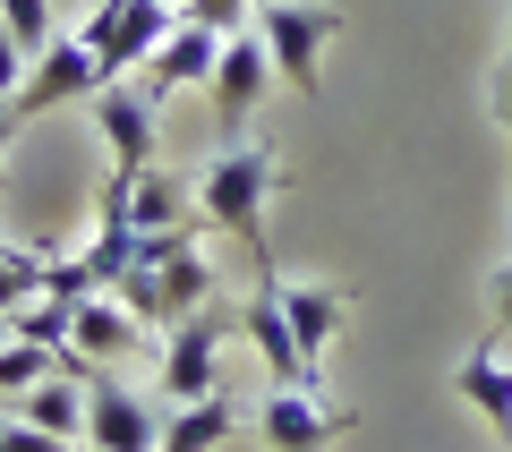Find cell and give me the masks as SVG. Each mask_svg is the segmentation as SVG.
Returning <instances> with one entry per match:
<instances>
[{
  "mask_svg": "<svg viewBox=\"0 0 512 452\" xmlns=\"http://www.w3.org/2000/svg\"><path fill=\"white\" fill-rule=\"evenodd\" d=\"M137 342H146V325L128 316L120 290H94V299H77V308H69V350H77L86 367H120V359H137Z\"/></svg>",
  "mask_w": 512,
  "mask_h": 452,
  "instance_id": "10",
  "label": "cell"
},
{
  "mask_svg": "<svg viewBox=\"0 0 512 452\" xmlns=\"http://www.w3.org/2000/svg\"><path fill=\"white\" fill-rule=\"evenodd\" d=\"M350 427H359V410H342L325 384H274V393H265V410H256L265 452H333Z\"/></svg>",
  "mask_w": 512,
  "mask_h": 452,
  "instance_id": "4",
  "label": "cell"
},
{
  "mask_svg": "<svg viewBox=\"0 0 512 452\" xmlns=\"http://www.w3.org/2000/svg\"><path fill=\"white\" fill-rule=\"evenodd\" d=\"M239 435V401L231 393H205V401H171L163 410V444L154 452H214Z\"/></svg>",
  "mask_w": 512,
  "mask_h": 452,
  "instance_id": "15",
  "label": "cell"
},
{
  "mask_svg": "<svg viewBox=\"0 0 512 452\" xmlns=\"http://www.w3.org/2000/svg\"><path fill=\"white\" fill-rule=\"evenodd\" d=\"M239 333L256 342V359L274 367V384H316V367H308V350H299V333H291V316L274 308V290L256 282V299L239 308Z\"/></svg>",
  "mask_w": 512,
  "mask_h": 452,
  "instance_id": "13",
  "label": "cell"
},
{
  "mask_svg": "<svg viewBox=\"0 0 512 452\" xmlns=\"http://www.w3.org/2000/svg\"><path fill=\"white\" fill-rule=\"evenodd\" d=\"M154 94L137 86V77H111L103 94H94V128H103L111 145V180H137V171H154Z\"/></svg>",
  "mask_w": 512,
  "mask_h": 452,
  "instance_id": "9",
  "label": "cell"
},
{
  "mask_svg": "<svg viewBox=\"0 0 512 452\" xmlns=\"http://www.w3.org/2000/svg\"><path fill=\"white\" fill-rule=\"evenodd\" d=\"M0 35H9L26 60H35L43 43L60 35V9H52V0H0Z\"/></svg>",
  "mask_w": 512,
  "mask_h": 452,
  "instance_id": "18",
  "label": "cell"
},
{
  "mask_svg": "<svg viewBox=\"0 0 512 452\" xmlns=\"http://www.w3.org/2000/svg\"><path fill=\"white\" fill-rule=\"evenodd\" d=\"M26 299H43V256L35 248H9V256H0V316H18Z\"/></svg>",
  "mask_w": 512,
  "mask_h": 452,
  "instance_id": "19",
  "label": "cell"
},
{
  "mask_svg": "<svg viewBox=\"0 0 512 452\" xmlns=\"http://www.w3.org/2000/svg\"><path fill=\"white\" fill-rule=\"evenodd\" d=\"M282 180H291L282 154H274V145H256V137H222L214 154H205V171H197V214L248 256L256 282H274V256H265V205L282 197Z\"/></svg>",
  "mask_w": 512,
  "mask_h": 452,
  "instance_id": "1",
  "label": "cell"
},
{
  "mask_svg": "<svg viewBox=\"0 0 512 452\" xmlns=\"http://www.w3.org/2000/svg\"><path fill=\"white\" fill-rule=\"evenodd\" d=\"M9 333H18V342H43V350H69V308H60V299H26V308L9 316Z\"/></svg>",
  "mask_w": 512,
  "mask_h": 452,
  "instance_id": "20",
  "label": "cell"
},
{
  "mask_svg": "<svg viewBox=\"0 0 512 452\" xmlns=\"http://www.w3.org/2000/svg\"><path fill=\"white\" fill-rule=\"evenodd\" d=\"M256 35L274 52V77H291L299 94L325 86V43L342 35V9L333 0H256Z\"/></svg>",
  "mask_w": 512,
  "mask_h": 452,
  "instance_id": "2",
  "label": "cell"
},
{
  "mask_svg": "<svg viewBox=\"0 0 512 452\" xmlns=\"http://www.w3.org/2000/svg\"><path fill=\"white\" fill-rule=\"evenodd\" d=\"M0 256H9V239H0Z\"/></svg>",
  "mask_w": 512,
  "mask_h": 452,
  "instance_id": "28",
  "label": "cell"
},
{
  "mask_svg": "<svg viewBox=\"0 0 512 452\" xmlns=\"http://www.w3.org/2000/svg\"><path fill=\"white\" fill-rule=\"evenodd\" d=\"M214 60H222V35L214 26H171L163 35V52L146 60V69H137V86L154 94V103H163V94H180V86H214Z\"/></svg>",
  "mask_w": 512,
  "mask_h": 452,
  "instance_id": "12",
  "label": "cell"
},
{
  "mask_svg": "<svg viewBox=\"0 0 512 452\" xmlns=\"http://www.w3.org/2000/svg\"><path fill=\"white\" fill-rule=\"evenodd\" d=\"M495 333H512V265L495 273Z\"/></svg>",
  "mask_w": 512,
  "mask_h": 452,
  "instance_id": "24",
  "label": "cell"
},
{
  "mask_svg": "<svg viewBox=\"0 0 512 452\" xmlns=\"http://www.w3.org/2000/svg\"><path fill=\"white\" fill-rule=\"evenodd\" d=\"M265 86H274V52H265V35L256 26H239V35H222V60H214V128L222 137H248V111L265 103Z\"/></svg>",
  "mask_w": 512,
  "mask_h": 452,
  "instance_id": "7",
  "label": "cell"
},
{
  "mask_svg": "<svg viewBox=\"0 0 512 452\" xmlns=\"http://www.w3.org/2000/svg\"><path fill=\"white\" fill-rule=\"evenodd\" d=\"M453 393L470 401L478 427L504 435V452H512V359H504V350H478V359H461V367H453Z\"/></svg>",
  "mask_w": 512,
  "mask_h": 452,
  "instance_id": "14",
  "label": "cell"
},
{
  "mask_svg": "<svg viewBox=\"0 0 512 452\" xmlns=\"http://www.w3.org/2000/svg\"><path fill=\"white\" fill-rule=\"evenodd\" d=\"M154 444H163V410L137 384L94 376L86 384V452H154Z\"/></svg>",
  "mask_w": 512,
  "mask_h": 452,
  "instance_id": "8",
  "label": "cell"
},
{
  "mask_svg": "<svg viewBox=\"0 0 512 452\" xmlns=\"http://www.w3.org/2000/svg\"><path fill=\"white\" fill-rule=\"evenodd\" d=\"M495 120L512 128V60H504V69H495Z\"/></svg>",
  "mask_w": 512,
  "mask_h": 452,
  "instance_id": "25",
  "label": "cell"
},
{
  "mask_svg": "<svg viewBox=\"0 0 512 452\" xmlns=\"http://www.w3.org/2000/svg\"><path fill=\"white\" fill-rule=\"evenodd\" d=\"M103 86H111V69L94 60V43H77V35H52L35 60H26L18 120H43V111H69V103H94Z\"/></svg>",
  "mask_w": 512,
  "mask_h": 452,
  "instance_id": "5",
  "label": "cell"
},
{
  "mask_svg": "<svg viewBox=\"0 0 512 452\" xmlns=\"http://www.w3.org/2000/svg\"><path fill=\"white\" fill-rule=\"evenodd\" d=\"M239 333V316L222 308H197L163 333V401H205L222 393V342Z\"/></svg>",
  "mask_w": 512,
  "mask_h": 452,
  "instance_id": "6",
  "label": "cell"
},
{
  "mask_svg": "<svg viewBox=\"0 0 512 452\" xmlns=\"http://www.w3.org/2000/svg\"><path fill=\"white\" fill-rule=\"evenodd\" d=\"M274 308L291 316V333H299V350H308V367L325 376V342L342 333V316H350V290L342 282H291V273H274Z\"/></svg>",
  "mask_w": 512,
  "mask_h": 452,
  "instance_id": "11",
  "label": "cell"
},
{
  "mask_svg": "<svg viewBox=\"0 0 512 452\" xmlns=\"http://www.w3.org/2000/svg\"><path fill=\"white\" fill-rule=\"evenodd\" d=\"M171 9H180V0H171Z\"/></svg>",
  "mask_w": 512,
  "mask_h": 452,
  "instance_id": "29",
  "label": "cell"
},
{
  "mask_svg": "<svg viewBox=\"0 0 512 452\" xmlns=\"http://www.w3.org/2000/svg\"><path fill=\"white\" fill-rule=\"evenodd\" d=\"M0 342H9V316H0Z\"/></svg>",
  "mask_w": 512,
  "mask_h": 452,
  "instance_id": "27",
  "label": "cell"
},
{
  "mask_svg": "<svg viewBox=\"0 0 512 452\" xmlns=\"http://www.w3.org/2000/svg\"><path fill=\"white\" fill-rule=\"evenodd\" d=\"M128 222H137V231H180V222H205V214H197V188L188 180L137 171V180H128Z\"/></svg>",
  "mask_w": 512,
  "mask_h": 452,
  "instance_id": "16",
  "label": "cell"
},
{
  "mask_svg": "<svg viewBox=\"0 0 512 452\" xmlns=\"http://www.w3.org/2000/svg\"><path fill=\"white\" fill-rule=\"evenodd\" d=\"M52 367H60V350H43V342H18V333H9V342H0V401L35 393V384L52 376Z\"/></svg>",
  "mask_w": 512,
  "mask_h": 452,
  "instance_id": "17",
  "label": "cell"
},
{
  "mask_svg": "<svg viewBox=\"0 0 512 452\" xmlns=\"http://www.w3.org/2000/svg\"><path fill=\"white\" fill-rule=\"evenodd\" d=\"M0 452H69V435H43L26 418H0Z\"/></svg>",
  "mask_w": 512,
  "mask_h": 452,
  "instance_id": "22",
  "label": "cell"
},
{
  "mask_svg": "<svg viewBox=\"0 0 512 452\" xmlns=\"http://www.w3.org/2000/svg\"><path fill=\"white\" fill-rule=\"evenodd\" d=\"M18 86H26V52L0 35V103H18Z\"/></svg>",
  "mask_w": 512,
  "mask_h": 452,
  "instance_id": "23",
  "label": "cell"
},
{
  "mask_svg": "<svg viewBox=\"0 0 512 452\" xmlns=\"http://www.w3.org/2000/svg\"><path fill=\"white\" fill-rule=\"evenodd\" d=\"M188 26H214V35H239V26H256V0H180Z\"/></svg>",
  "mask_w": 512,
  "mask_h": 452,
  "instance_id": "21",
  "label": "cell"
},
{
  "mask_svg": "<svg viewBox=\"0 0 512 452\" xmlns=\"http://www.w3.org/2000/svg\"><path fill=\"white\" fill-rule=\"evenodd\" d=\"M120 299H128V316H137L146 333H171L180 316L214 308V256H205V248H180L171 265L120 273Z\"/></svg>",
  "mask_w": 512,
  "mask_h": 452,
  "instance_id": "3",
  "label": "cell"
},
{
  "mask_svg": "<svg viewBox=\"0 0 512 452\" xmlns=\"http://www.w3.org/2000/svg\"><path fill=\"white\" fill-rule=\"evenodd\" d=\"M9 137H18V103H0V163H9Z\"/></svg>",
  "mask_w": 512,
  "mask_h": 452,
  "instance_id": "26",
  "label": "cell"
}]
</instances>
